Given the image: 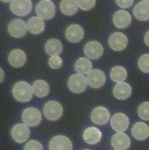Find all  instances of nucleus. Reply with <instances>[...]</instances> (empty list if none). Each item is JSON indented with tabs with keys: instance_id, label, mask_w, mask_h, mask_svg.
Returning <instances> with one entry per match:
<instances>
[{
	"instance_id": "1",
	"label": "nucleus",
	"mask_w": 149,
	"mask_h": 150,
	"mask_svg": "<svg viewBox=\"0 0 149 150\" xmlns=\"http://www.w3.org/2000/svg\"><path fill=\"white\" fill-rule=\"evenodd\" d=\"M33 95L32 86H31L27 82L19 81L16 83L12 87V96L14 98L21 103L29 102Z\"/></svg>"
},
{
	"instance_id": "2",
	"label": "nucleus",
	"mask_w": 149,
	"mask_h": 150,
	"mask_svg": "<svg viewBox=\"0 0 149 150\" xmlns=\"http://www.w3.org/2000/svg\"><path fill=\"white\" fill-rule=\"evenodd\" d=\"M43 114L47 120L50 121H56L60 120L63 114L62 105L54 100L47 102L43 107Z\"/></svg>"
},
{
	"instance_id": "3",
	"label": "nucleus",
	"mask_w": 149,
	"mask_h": 150,
	"mask_svg": "<svg viewBox=\"0 0 149 150\" xmlns=\"http://www.w3.org/2000/svg\"><path fill=\"white\" fill-rule=\"evenodd\" d=\"M35 12L42 19H51L55 15V5L51 0H40L36 4Z\"/></svg>"
},
{
	"instance_id": "4",
	"label": "nucleus",
	"mask_w": 149,
	"mask_h": 150,
	"mask_svg": "<svg viewBox=\"0 0 149 150\" xmlns=\"http://www.w3.org/2000/svg\"><path fill=\"white\" fill-rule=\"evenodd\" d=\"M87 78L82 74H74L68 80V87L73 93L79 94L83 92L87 88Z\"/></svg>"
},
{
	"instance_id": "5",
	"label": "nucleus",
	"mask_w": 149,
	"mask_h": 150,
	"mask_svg": "<svg viewBox=\"0 0 149 150\" xmlns=\"http://www.w3.org/2000/svg\"><path fill=\"white\" fill-rule=\"evenodd\" d=\"M22 121L28 127H36L41 122V113L34 107L25 108L21 115Z\"/></svg>"
},
{
	"instance_id": "6",
	"label": "nucleus",
	"mask_w": 149,
	"mask_h": 150,
	"mask_svg": "<svg viewBox=\"0 0 149 150\" xmlns=\"http://www.w3.org/2000/svg\"><path fill=\"white\" fill-rule=\"evenodd\" d=\"M11 135L17 143H24L30 137V129L25 124L18 123L11 128Z\"/></svg>"
},
{
	"instance_id": "7",
	"label": "nucleus",
	"mask_w": 149,
	"mask_h": 150,
	"mask_svg": "<svg viewBox=\"0 0 149 150\" xmlns=\"http://www.w3.org/2000/svg\"><path fill=\"white\" fill-rule=\"evenodd\" d=\"M109 46L114 51H123L128 45L126 35L121 32H116L109 37Z\"/></svg>"
},
{
	"instance_id": "8",
	"label": "nucleus",
	"mask_w": 149,
	"mask_h": 150,
	"mask_svg": "<svg viewBox=\"0 0 149 150\" xmlns=\"http://www.w3.org/2000/svg\"><path fill=\"white\" fill-rule=\"evenodd\" d=\"M32 6L31 0H13L11 3L10 9L15 15L24 17L31 12Z\"/></svg>"
},
{
	"instance_id": "9",
	"label": "nucleus",
	"mask_w": 149,
	"mask_h": 150,
	"mask_svg": "<svg viewBox=\"0 0 149 150\" xmlns=\"http://www.w3.org/2000/svg\"><path fill=\"white\" fill-rule=\"evenodd\" d=\"M129 118L122 112H118L111 119V127L117 133H124L129 127Z\"/></svg>"
},
{
	"instance_id": "10",
	"label": "nucleus",
	"mask_w": 149,
	"mask_h": 150,
	"mask_svg": "<svg viewBox=\"0 0 149 150\" xmlns=\"http://www.w3.org/2000/svg\"><path fill=\"white\" fill-rule=\"evenodd\" d=\"M83 52H84V54L89 59L97 60L103 55L104 47L100 42H98L97 40H92V41H89L84 46Z\"/></svg>"
},
{
	"instance_id": "11",
	"label": "nucleus",
	"mask_w": 149,
	"mask_h": 150,
	"mask_svg": "<svg viewBox=\"0 0 149 150\" xmlns=\"http://www.w3.org/2000/svg\"><path fill=\"white\" fill-rule=\"evenodd\" d=\"M48 148L49 150H72L73 144L67 136L56 135L50 140Z\"/></svg>"
},
{
	"instance_id": "12",
	"label": "nucleus",
	"mask_w": 149,
	"mask_h": 150,
	"mask_svg": "<svg viewBox=\"0 0 149 150\" xmlns=\"http://www.w3.org/2000/svg\"><path fill=\"white\" fill-rule=\"evenodd\" d=\"M8 32L14 38H21L26 34L27 25L24 20L19 18H15L9 23Z\"/></svg>"
},
{
	"instance_id": "13",
	"label": "nucleus",
	"mask_w": 149,
	"mask_h": 150,
	"mask_svg": "<svg viewBox=\"0 0 149 150\" xmlns=\"http://www.w3.org/2000/svg\"><path fill=\"white\" fill-rule=\"evenodd\" d=\"M106 76L104 71L100 69H92L87 76L88 84L94 89H99L105 85Z\"/></svg>"
},
{
	"instance_id": "14",
	"label": "nucleus",
	"mask_w": 149,
	"mask_h": 150,
	"mask_svg": "<svg viewBox=\"0 0 149 150\" xmlns=\"http://www.w3.org/2000/svg\"><path fill=\"white\" fill-rule=\"evenodd\" d=\"M66 39L71 43H78L84 37V31L83 27L77 24L70 25L65 31Z\"/></svg>"
},
{
	"instance_id": "15",
	"label": "nucleus",
	"mask_w": 149,
	"mask_h": 150,
	"mask_svg": "<svg viewBox=\"0 0 149 150\" xmlns=\"http://www.w3.org/2000/svg\"><path fill=\"white\" fill-rule=\"evenodd\" d=\"M90 120L96 125H105L110 120V112L104 106L96 107L91 112Z\"/></svg>"
},
{
	"instance_id": "16",
	"label": "nucleus",
	"mask_w": 149,
	"mask_h": 150,
	"mask_svg": "<svg viewBox=\"0 0 149 150\" xmlns=\"http://www.w3.org/2000/svg\"><path fill=\"white\" fill-rule=\"evenodd\" d=\"M111 143L115 150H127L131 146V140L127 134L117 133L112 137Z\"/></svg>"
},
{
	"instance_id": "17",
	"label": "nucleus",
	"mask_w": 149,
	"mask_h": 150,
	"mask_svg": "<svg viewBox=\"0 0 149 150\" xmlns=\"http://www.w3.org/2000/svg\"><path fill=\"white\" fill-rule=\"evenodd\" d=\"M112 21H113L114 25L117 28L124 29L131 24L132 17L128 11H126L125 10H119L114 13Z\"/></svg>"
},
{
	"instance_id": "18",
	"label": "nucleus",
	"mask_w": 149,
	"mask_h": 150,
	"mask_svg": "<svg viewBox=\"0 0 149 150\" xmlns=\"http://www.w3.org/2000/svg\"><path fill=\"white\" fill-rule=\"evenodd\" d=\"M9 63L14 68H21L26 62V54L25 53L18 48L11 50L8 54Z\"/></svg>"
},
{
	"instance_id": "19",
	"label": "nucleus",
	"mask_w": 149,
	"mask_h": 150,
	"mask_svg": "<svg viewBox=\"0 0 149 150\" xmlns=\"http://www.w3.org/2000/svg\"><path fill=\"white\" fill-rule=\"evenodd\" d=\"M83 137L86 143L90 145H95L101 141L102 132L95 127H90L84 130Z\"/></svg>"
},
{
	"instance_id": "20",
	"label": "nucleus",
	"mask_w": 149,
	"mask_h": 150,
	"mask_svg": "<svg viewBox=\"0 0 149 150\" xmlns=\"http://www.w3.org/2000/svg\"><path fill=\"white\" fill-rule=\"evenodd\" d=\"M132 94V87L127 83H117L113 88V95L117 99L126 100Z\"/></svg>"
},
{
	"instance_id": "21",
	"label": "nucleus",
	"mask_w": 149,
	"mask_h": 150,
	"mask_svg": "<svg viewBox=\"0 0 149 150\" xmlns=\"http://www.w3.org/2000/svg\"><path fill=\"white\" fill-rule=\"evenodd\" d=\"M133 138L138 141H144L149 137V127L144 122H137L132 128Z\"/></svg>"
},
{
	"instance_id": "22",
	"label": "nucleus",
	"mask_w": 149,
	"mask_h": 150,
	"mask_svg": "<svg viewBox=\"0 0 149 150\" xmlns=\"http://www.w3.org/2000/svg\"><path fill=\"white\" fill-rule=\"evenodd\" d=\"M27 30L32 34H40L45 29V22L40 17H32L28 19Z\"/></svg>"
},
{
	"instance_id": "23",
	"label": "nucleus",
	"mask_w": 149,
	"mask_h": 150,
	"mask_svg": "<svg viewBox=\"0 0 149 150\" xmlns=\"http://www.w3.org/2000/svg\"><path fill=\"white\" fill-rule=\"evenodd\" d=\"M133 15L138 20L147 21L149 20V4L146 2L138 3L133 8Z\"/></svg>"
},
{
	"instance_id": "24",
	"label": "nucleus",
	"mask_w": 149,
	"mask_h": 150,
	"mask_svg": "<svg viewBox=\"0 0 149 150\" xmlns=\"http://www.w3.org/2000/svg\"><path fill=\"white\" fill-rule=\"evenodd\" d=\"M78 8L77 0H61L60 3L61 11L67 16L75 15L77 12Z\"/></svg>"
},
{
	"instance_id": "25",
	"label": "nucleus",
	"mask_w": 149,
	"mask_h": 150,
	"mask_svg": "<svg viewBox=\"0 0 149 150\" xmlns=\"http://www.w3.org/2000/svg\"><path fill=\"white\" fill-rule=\"evenodd\" d=\"M45 51L51 56L59 55L62 52V44L57 39H50L45 44Z\"/></svg>"
},
{
	"instance_id": "26",
	"label": "nucleus",
	"mask_w": 149,
	"mask_h": 150,
	"mask_svg": "<svg viewBox=\"0 0 149 150\" xmlns=\"http://www.w3.org/2000/svg\"><path fill=\"white\" fill-rule=\"evenodd\" d=\"M33 94L38 98H44L49 94L50 87L48 83L44 80H36L32 84Z\"/></svg>"
},
{
	"instance_id": "27",
	"label": "nucleus",
	"mask_w": 149,
	"mask_h": 150,
	"mask_svg": "<svg viewBox=\"0 0 149 150\" xmlns=\"http://www.w3.org/2000/svg\"><path fill=\"white\" fill-rule=\"evenodd\" d=\"M75 69L78 74H89L92 70V62L89 58L81 57L76 60L75 63Z\"/></svg>"
},
{
	"instance_id": "28",
	"label": "nucleus",
	"mask_w": 149,
	"mask_h": 150,
	"mask_svg": "<svg viewBox=\"0 0 149 150\" xmlns=\"http://www.w3.org/2000/svg\"><path fill=\"white\" fill-rule=\"evenodd\" d=\"M110 76L111 79L117 83H123L127 77V71L122 66H115L112 69L110 72Z\"/></svg>"
},
{
	"instance_id": "29",
	"label": "nucleus",
	"mask_w": 149,
	"mask_h": 150,
	"mask_svg": "<svg viewBox=\"0 0 149 150\" xmlns=\"http://www.w3.org/2000/svg\"><path fill=\"white\" fill-rule=\"evenodd\" d=\"M138 115L142 120L149 121V102H144L139 106Z\"/></svg>"
},
{
	"instance_id": "30",
	"label": "nucleus",
	"mask_w": 149,
	"mask_h": 150,
	"mask_svg": "<svg viewBox=\"0 0 149 150\" xmlns=\"http://www.w3.org/2000/svg\"><path fill=\"white\" fill-rule=\"evenodd\" d=\"M138 66L142 72L149 73V54H145L140 57L138 61Z\"/></svg>"
},
{
	"instance_id": "31",
	"label": "nucleus",
	"mask_w": 149,
	"mask_h": 150,
	"mask_svg": "<svg viewBox=\"0 0 149 150\" xmlns=\"http://www.w3.org/2000/svg\"><path fill=\"white\" fill-rule=\"evenodd\" d=\"M48 65L53 69H59L62 66V60L59 55L51 56L48 60Z\"/></svg>"
},
{
	"instance_id": "32",
	"label": "nucleus",
	"mask_w": 149,
	"mask_h": 150,
	"mask_svg": "<svg viewBox=\"0 0 149 150\" xmlns=\"http://www.w3.org/2000/svg\"><path fill=\"white\" fill-rule=\"evenodd\" d=\"M77 3L79 8L83 11H90L95 6L96 0H77Z\"/></svg>"
},
{
	"instance_id": "33",
	"label": "nucleus",
	"mask_w": 149,
	"mask_h": 150,
	"mask_svg": "<svg viewBox=\"0 0 149 150\" xmlns=\"http://www.w3.org/2000/svg\"><path fill=\"white\" fill-rule=\"evenodd\" d=\"M24 150H43V146L39 142L32 140L25 143Z\"/></svg>"
},
{
	"instance_id": "34",
	"label": "nucleus",
	"mask_w": 149,
	"mask_h": 150,
	"mask_svg": "<svg viewBox=\"0 0 149 150\" xmlns=\"http://www.w3.org/2000/svg\"><path fill=\"white\" fill-rule=\"evenodd\" d=\"M133 1L134 0H116V4L119 7L123 9H126V8H130L131 6H133Z\"/></svg>"
},
{
	"instance_id": "35",
	"label": "nucleus",
	"mask_w": 149,
	"mask_h": 150,
	"mask_svg": "<svg viewBox=\"0 0 149 150\" xmlns=\"http://www.w3.org/2000/svg\"><path fill=\"white\" fill-rule=\"evenodd\" d=\"M144 41H145V43H146V45L149 47V31H148L147 33H146V34H145V36H144Z\"/></svg>"
},
{
	"instance_id": "36",
	"label": "nucleus",
	"mask_w": 149,
	"mask_h": 150,
	"mask_svg": "<svg viewBox=\"0 0 149 150\" xmlns=\"http://www.w3.org/2000/svg\"><path fill=\"white\" fill-rule=\"evenodd\" d=\"M4 71L2 68H0V83L4 81Z\"/></svg>"
},
{
	"instance_id": "37",
	"label": "nucleus",
	"mask_w": 149,
	"mask_h": 150,
	"mask_svg": "<svg viewBox=\"0 0 149 150\" xmlns=\"http://www.w3.org/2000/svg\"><path fill=\"white\" fill-rule=\"evenodd\" d=\"M0 1H2V2H4V3H9V2H12L13 0H0Z\"/></svg>"
},
{
	"instance_id": "38",
	"label": "nucleus",
	"mask_w": 149,
	"mask_h": 150,
	"mask_svg": "<svg viewBox=\"0 0 149 150\" xmlns=\"http://www.w3.org/2000/svg\"><path fill=\"white\" fill-rule=\"evenodd\" d=\"M143 2H146V3H148L149 4V0H142Z\"/></svg>"
},
{
	"instance_id": "39",
	"label": "nucleus",
	"mask_w": 149,
	"mask_h": 150,
	"mask_svg": "<svg viewBox=\"0 0 149 150\" xmlns=\"http://www.w3.org/2000/svg\"><path fill=\"white\" fill-rule=\"evenodd\" d=\"M83 150H90V149H83Z\"/></svg>"
}]
</instances>
